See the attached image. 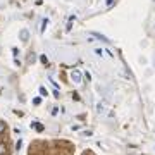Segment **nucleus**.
Returning a JSON list of instances; mask_svg holds the SVG:
<instances>
[{
  "label": "nucleus",
  "instance_id": "nucleus-3",
  "mask_svg": "<svg viewBox=\"0 0 155 155\" xmlns=\"http://www.w3.org/2000/svg\"><path fill=\"white\" fill-rule=\"evenodd\" d=\"M72 78H74L76 81H79V72H78V71H74V72H72Z\"/></svg>",
  "mask_w": 155,
  "mask_h": 155
},
{
  "label": "nucleus",
  "instance_id": "nucleus-2",
  "mask_svg": "<svg viewBox=\"0 0 155 155\" xmlns=\"http://www.w3.org/2000/svg\"><path fill=\"white\" fill-rule=\"evenodd\" d=\"M31 126H35V129H36V131H43V126H41L40 122H33Z\"/></svg>",
  "mask_w": 155,
  "mask_h": 155
},
{
  "label": "nucleus",
  "instance_id": "nucleus-1",
  "mask_svg": "<svg viewBox=\"0 0 155 155\" xmlns=\"http://www.w3.org/2000/svg\"><path fill=\"white\" fill-rule=\"evenodd\" d=\"M9 133V126H7V122L0 121V136H7Z\"/></svg>",
  "mask_w": 155,
  "mask_h": 155
},
{
  "label": "nucleus",
  "instance_id": "nucleus-4",
  "mask_svg": "<svg viewBox=\"0 0 155 155\" xmlns=\"http://www.w3.org/2000/svg\"><path fill=\"white\" fill-rule=\"evenodd\" d=\"M83 155H95V153H93V152H91V150H86V152H84Z\"/></svg>",
  "mask_w": 155,
  "mask_h": 155
}]
</instances>
